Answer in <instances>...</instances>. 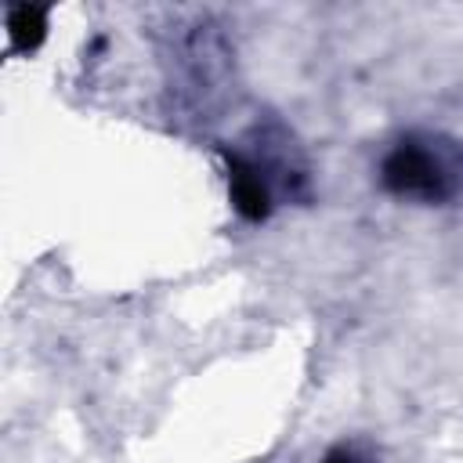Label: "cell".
Returning <instances> with one entry per match:
<instances>
[{"label": "cell", "mask_w": 463, "mask_h": 463, "mask_svg": "<svg viewBox=\"0 0 463 463\" xmlns=\"http://www.w3.org/2000/svg\"><path fill=\"white\" fill-rule=\"evenodd\" d=\"M232 195H235V206L246 213V217H264L268 213V192H264V181L257 177V170L235 163V174H232Z\"/></svg>", "instance_id": "obj_2"}, {"label": "cell", "mask_w": 463, "mask_h": 463, "mask_svg": "<svg viewBox=\"0 0 463 463\" xmlns=\"http://www.w3.org/2000/svg\"><path fill=\"white\" fill-rule=\"evenodd\" d=\"M329 463H354V459H351V456H333Z\"/></svg>", "instance_id": "obj_4"}, {"label": "cell", "mask_w": 463, "mask_h": 463, "mask_svg": "<svg viewBox=\"0 0 463 463\" xmlns=\"http://www.w3.org/2000/svg\"><path fill=\"white\" fill-rule=\"evenodd\" d=\"M7 33L14 40V47H33L43 36V11L36 7H14L7 18Z\"/></svg>", "instance_id": "obj_3"}, {"label": "cell", "mask_w": 463, "mask_h": 463, "mask_svg": "<svg viewBox=\"0 0 463 463\" xmlns=\"http://www.w3.org/2000/svg\"><path fill=\"white\" fill-rule=\"evenodd\" d=\"M441 166L420 152V148H398L391 159H387V184L398 188V192H409V195H438L441 192Z\"/></svg>", "instance_id": "obj_1"}]
</instances>
